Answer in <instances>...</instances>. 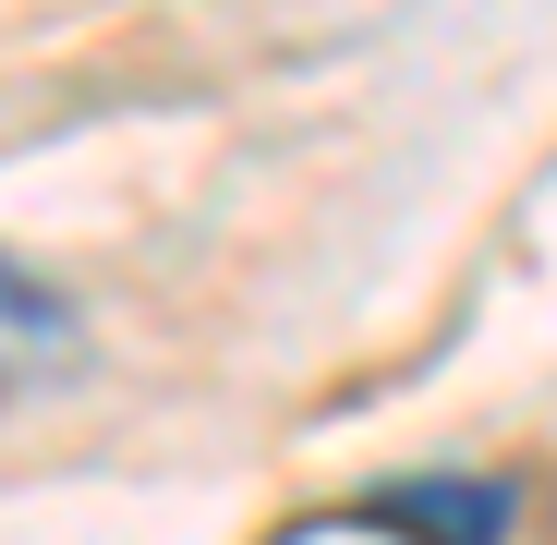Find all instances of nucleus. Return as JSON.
Returning <instances> with one entry per match:
<instances>
[{"instance_id":"f257e3e1","label":"nucleus","mask_w":557,"mask_h":545,"mask_svg":"<svg viewBox=\"0 0 557 545\" xmlns=\"http://www.w3.org/2000/svg\"><path fill=\"white\" fill-rule=\"evenodd\" d=\"M85 351V327H73V304L37 280L25 255H0V388H37V376H61V363Z\"/></svg>"}]
</instances>
